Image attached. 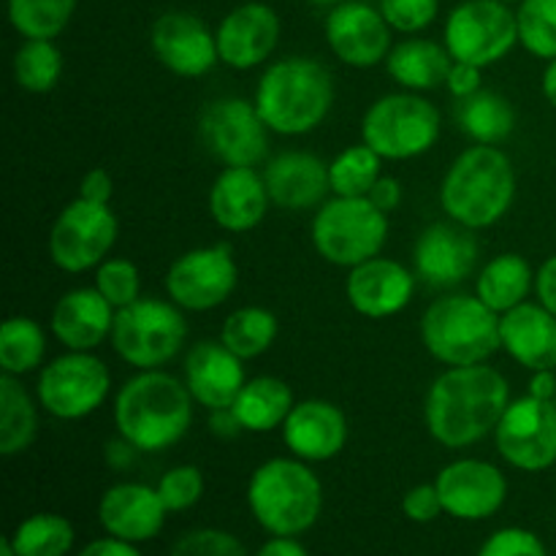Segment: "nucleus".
Masks as SVG:
<instances>
[{
	"label": "nucleus",
	"instance_id": "1",
	"mask_svg": "<svg viewBox=\"0 0 556 556\" xmlns=\"http://www.w3.org/2000/svg\"><path fill=\"white\" fill-rule=\"evenodd\" d=\"M510 405V386L489 364L445 367L424 400V424L443 448L459 451L494 434Z\"/></svg>",
	"mask_w": 556,
	"mask_h": 556
},
{
	"label": "nucleus",
	"instance_id": "2",
	"mask_svg": "<svg viewBox=\"0 0 556 556\" xmlns=\"http://www.w3.org/2000/svg\"><path fill=\"white\" fill-rule=\"evenodd\" d=\"M193 394L163 369H139L114 396V427L139 454L174 448L193 427Z\"/></svg>",
	"mask_w": 556,
	"mask_h": 556
},
{
	"label": "nucleus",
	"instance_id": "3",
	"mask_svg": "<svg viewBox=\"0 0 556 556\" xmlns=\"http://www.w3.org/2000/svg\"><path fill=\"white\" fill-rule=\"evenodd\" d=\"M253 103L271 134L307 136L329 117L334 81L320 60L291 54L266 65L255 85Z\"/></svg>",
	"mask_w": 556,
	"mask_h": 556
},
{
	"label": "nucleus",
	"instance_id": "4",
	"mask_svg": "<svg viewBox=\"0 0 556 556\" xmlns=\"http://www.w3.org/2000/svg\"><path fill=\"white\" fill-rule=\"evenodd\" d=\"M516 201V168L497 144H472L456 157L440 185L448 220L483 231L503 220Z\"/></svg>",
	"mask_w": 556,
	"mask_h": 556
},
{
	"label": "nucleus",
	"instance_id": "5",
	"mask_svg": "<svg viewBox=\"0 0 556 556\" xmlns=\"http://www.w3.org/2000/svg\"><path fill=\"white\" fill-rule=\"evenodd\" d=\"M248 505L253 519L269 535L299 538L313 530L324 510V483L302 459L264 462L248 483Z\"/></svg>",
	"mask_w": 556,
	"mask_h": 556
},
{
	"label": "nucleus",
	"instance_id": "6",
	"mask_svg": "<svg viewBox=\"0 0 556 556\" xmlns=\"http://www.w3.org/2000/svg\"><path fill=\"white\" fill-rule=\"evenodd\" d=\"M421 342L445 367L486 364L503 348L500 315L470 293H448L421 315Z\"/></svg>",
	"mask_w": 556,
	"mask_h": 556
},
{
	"label": "nucleus",
	"instance_id": "7",
	"mask_svg": "<svg viewBox=\"0 0 556 556\" xmlns=\"http://www.w3.org/2000/svg\"><path fill=\"white\" fill-rule=\"evenodd\" d=\"M313 248L331 266L353 269L383 253L389 242V215L364 199L334 195L318 206L313 217Z\"/></svg>",
	"mask_w": 556,
	"mask_h": 556
},
{
	"label": "nucleus",
	"instance_id": "8",
	"mask_svg": "<svg viewBox=\"0 0 556 556\" xmlns=\"http://www.w3.org/2000/svg\"><path fill=\"white\" fill-rule=\"evenodd\" d=\"M438 106L410 90L380 96L362 119V141L372 147L383 161H413L438 144Z\"/></svg>",
	"mask_w": 556,
	"mask_h": 556
},
{
	"label": "nucleus",
	"instance_id": "9",
	"mask_svg": "<svg viewBox=\"0 0 556 556\" xmlns=\"http://www.w3.org/2000/svg\"><path fill=\"white\" fill-rule=\"evenodd\" d=\"M188 340V320L172 299H139L117 309L112 348L134 369H163Z\"/></svg>",
	"mask_w": 556,
	"mask_h": 556
},
{
	"label": "nucleus",
	"instance_id": "10",
	"mask_svg": "<svg viewBox=\"0 0 556 556\" xmlns=\"http://www.w3.org/2000/svg\"><path fill=\"white\" fill-rule=\"evenodd\" d=\"M112 391V372L92 351H68L38 369L36 400L60 421L92 416Z\"/></svg>",
	"mask_w": 556,
	"mask_h": 556
},
{
	"label": "nucleus",
	"instance_id": "11",
	"mask_svg": "<svg viewBox=\"0 0 556 556\" xmlns=\"http://www.w3.org/2000/svg\"><path fill=\"white\" fill-rule=\"evenodd\" d=\"M443 43L459 63L489 68L519 43L516 11L500 0H462L445 20Z\"/></svg>",
	"mask_w": 556,
	"mask_h": 556
},
{
	"label": "nucleus",
	"instance_id": "12",
	"mask_svg": "<svg viewBox=\"0 0 556 556\" xmlns=\"http://www.w3.org/2000/svg\"><path fill=\"white\" fill-rule=\"evenodd\" d=\"M119 223L112 206L76 195L49 231V258L68 275L98 269L117 242Z\"/></svg>",
	"mask_w": 556,
	"mask_h": 556
},
{
	"label": "nucleus",
	"instance_id": "13",
	"mask_svg": "<svg viewBox=\"0 0 556 556\" xmlns=\"http://www.w3.org/2000/svg\"><path fill=\"white\" fill-rule=\"evenodd\" d=\"M239 286V266L228 242L195 248L179 255L163 277L166 296L179 309L210 313L228 302Z\"/></svg>",
	"mask_w": 556,
	"mask_h": 556
},
{
	"label": "nucleus",
	"instance_id": "14",
	"mask_svg": "<svg viewBox=\"0 0 556 556\" xmlns=\"http://www.w3.org/2000/svg\"><path fill=\"white\" fill-rule=\"evenodd\" d=\"M199 134L212 157L223 166L255 168L269 152V134L253 101L244 98H217L204 106Z\"/></svg>",
	"mask_w": 556,
	"mask_h": 556
},
{
	"label": "nucleus",
	"instance_id": "15",
	"mask_svg": "<svg viewBox=\"0 0 556 556\" xmlns=\"http://www.w3.org/2000/svg\"><path fill=\"white\" fill-rule=\"evenodd\" d=\"M500 456L521 472L556 467V402L527 394L510 400L494 429Z\"/></svg>",
	"mask_w": 556,
	"mask_h": 556
},
{
	"label": "nucleus",
	"instance_id": "16",
	"mask_svg": "<svg viewBox=\"0 0 556 556\" xmlns=\"http://www.w3.org/2000/svg\"><path fill=\"white\" fill-rule=\"evenodd\" d=\"M331 54L348 68H375L386 63L391 47V25L380 9L364 0H342L331 5L324 22Z\"/></svg>",
	"mask_w": 556,
	"mask_h": 556
},
{
	"label": "nucleus",
	"instance_id": "17",
	"mask_svg": "<svg viewBox=\"0 0 556 556\" xmlns=\"http://www.w3.org/2000/svg\"><path fill=\"white\" fill-rule=\"evenodd\" d=\"M440 503L459 521H483L500 514L508 500V478L486 459H456L434 478Z\"/></svg>",
	"mask_w": 556,
	"mask_h": 556
},
{
	"label": "nucleus",
	"instance_id": "18",
	"mask_svg": "<svg viewBox=\"0 0 556 556\" xmlns=\"http://www.w3.org/2000/svg\"><path fill=\"white\" fill-rule=\"evenodd\" d=\"M150 47L157 63L182 79L206 76L217 63V36L190 11H166L152 22Z\"/></svg>",
	"mask_w": 556,
	"mask_h": 556
},
{
	"label": "nucleus",
	"instance_id": "19",
	"mask_svg": "<svg viewBox=\"0 0 556 556\" xmlns=\"http://www.w3.org/2000/svg\"><path fill=\"white\" fill-rule=\"evenodd\" d=\"M220 63L233 71L264 65L275 54L282 36L280 14L269 3L248 0L228 11L215 30Z\"/></svg>",
	"mask_w": 556,
	"mask_h": 556
},
{
	"label": "nucleus",
	"instance_id": "20",
	"mask_svg": "<svg viewBox=\"0 0 556 556\" xmlns=\"http://www.w3.org/2000/svg\"><path fill=\"white\" fill-rule=\"evenodd\" d=\"M416 277L405 264L394 258H375L348 269L345 296L358 315L369 320L394 318L410 304L416 293Z\"/></svg>",
	"mask_w": 556,
	"mask_h": 556
},
{
	"label": "nucleus",
	"instance_id": "21",
	"mask_svg": "<svg viewBox=\"0 0 556 556\" xmlns=\"http://www.w3.org/2000/svg\"><path fill=\"white\" fill-rule=\"evenodd\" d=\"M476 231L459 223H432L421 231L413 248L416 275L434 288H451L465 282L478 266Z\"/></svg>",
	"mask_w": 556,
	"mask_h": 556
},
{
	"label": "nucleus",
	"instance_id": "22",
	"mask_svg": "<svg viewBox=\"0 0 556 556\" xmlns=\"http://www.w3.org/2000/svg\"><path fill=\"white\" fill-rule=\"evenodd\" d=\"M182 372L195 405L206 407L210 413L231 407L248 383L242 358L217 340L195 342L185 356Z\"/></svg>",
	"mask_w": 556,
	"mask_h": 556
},
{
	"label": "nucleus",
	"instance_id": "23",
	"mask_svg": "<svg viewBox=\"0 0 556 556\" xmlns=\"http://www.w3.org/2000/svg\"><path fill=\"white\" fill-rule=\"evenodd\" d=\"M348 432L351 429L345 413L326 400L296 402L291 416L282 424L286 448L307 465L337 459L345 451Z\"/></svg>",
	"mask_w": 556,
	"mask_h": 556
},
{
	"label": "nucleus",
	"instance_id": "24",
	"mask_svg": "<svg viewBox=\"0 0 556 556\" xmlns=\"http://www.w3.org/2000/svg\"><path fill=\"white\" fill-rule=\"evenodd\" d=\"M168 508L157 489L147 483H117L103 492L98 503V521L106 535L128 543H147L161 535Z\"/></svg>",
	"mask_w": 556,
	"mask_h": 556
},
{
	"label": "nucleus",
	"instance_id": "25",
	"mask_svg": "<svg viewBox=\"0 0 556 556\" xmlns=\"http://www.w3.org/2000/svg\"><path fill=\"white\" fill-rule=\"evenodd\" d=\"M271 199L264 174L248 166H226L210 188V217L228 233H248L264 223Z\"/></svg>",
	"mask_w": 556,
	"mask_h": 556
},
{
	"label": "nucleus",
	"instance_id": "26",
	"mask_svg": "<svg viewBox=\"0 0 556 556\" xmlns=\"http://www.w3.org/2000/svg\"><path fill=\"white\" fill-rule=\"evenodd\" d=\"M271 204L288 212L318 210L331 193L329 166L313 152L288 150L271 157L264 168Z\"/></svg>",
	"mask_w": 556,
	"mask_h": 556
},
{
	"label": "nucleus",
	"instance_id": "27",
	"mask_svg": "<svg viewBox=\"0 0 556 556\" xmlns=\"http://www.w3.org/2000/svg\"><path fill=\"white\" fill-rule=\"evenodd\" d=\"M114 318L117 309L101 296L96 286L74 288L58 299L49 329L65 351H96L112 340Z\"/></svg>",
	"mask_w": 556,
	"mask_h": 556
},
{
	"label": "nucleus",
	"instance_id": "28",
	"mask_svg": "<svg viewBox=\"0 0 556 556\" xmlns=\"http://www.w3.org/2000/svg\"><path fill=\"white\" fill-rule=\"evenodd\" d=\"M503 351L530 372L556 369V315L541 302H525L500 315Z\"/></svg>",
	"mask_w": 556,
	"mask_h": 556
},
{
	"label": "nucleus",
	"instance_id": "29",
	"mask_svg": "<svg viewBox=\"0 0 556 556\" xmlns=\"http://www.w3.org/2000/svg\"><path fill=\"white\" fill-rule=\"evenodd\" d=\"M454 58L445 43L429 41V38H407L394 43L386 58V71L391 79L410 92H427L445 87Z\"/></svg>",
	"mask_w": 556,
	"mask_h": 556
},
{
	"label": "nucleus",
	"instance_id": "30",
	"mask_svg": "<svg viewBox=\"0 0 556 556\" xmlns=\"http://www.w3.org/2000/svg\"><path fill=\"white\" fill-rule=\"evenodd\" d=\"M293 405H296V400H293V391L286 380L275 378V375H258V378H250L244 383L231 410L244 432L266 434L286 424Z\"/></svg>",
	"mask_w": 556,
	"mask_h": 556
},
{
	"label": "nucleus",
	"instance_id": "31",
	"mask_svg": "<svg viewBox=\"0 0 556 556\" xmlns=\"http://www.w3.org/2000/svg\"><path fill=\"white\" fill-rule=\"evenodd\" d=\"M532 288H535V271L530 261L521 258L519 253H503L494 255L478 271L476 296L497 315H505L508 309L525 304Z\"/></svg>",
	"mask_w": 556,
	"mask_h": 556
},
{
	"label": "nucleus",
	"instance_id": "32",
	"mask_svg": "<svg viewBox=\"0 0 556 556\" xmlns=\"http://www.w3.org/2000/svg\"><path fill=\"white\" fill-rule=\"evenodd\" d=\"M38 400L14 375H0V454H25L38 438Z\"/></svg>",
	"mask_w": 556,
	"mask_h": 556
},
{
	"label": "nucleus",
	"instance_id": "33",
	"mask_svg": "<svg viewBox=\"0 0 556 556\" xmlns=\"http://www.w3.org/2000/svg\"><path fill=\"white\" fill-rule=\"evenodd\" d=\"M456 117H459L462 130L476 144H500L516 128V112L510 101L492 90H478L476 96L459 101Z\"/></svg>",
	"mask_w": 556,
	"mask_h": 556
},
{
	"label": "nucleus",
	"instance_id": "34",
	"mask_svg": "<svg viewBox=\"0 0 556 556\" xmlns=\"http://www.w3.org/2000/svg\"><path fill=\"white\" fill-rule=\"evenodd\" d=\"M280 334V320L266 307H239L223 320L220 342L237 353L242 362L258 358L275 345Z\"/></svg>",
	"mask_w": 556,
	"mask_h": 556
},
{
	"label": "nucleus",
	"instance_id": "35",
	"mask_svg": "<svg viewBox=\"0 0 556 556\" xmlns=\"http://www.w3.org/2000/svg\"><path fill=\"white\" fill-rule=\"evenodd\" d=\"M43 356H47V334L41 324L27 315H11L0 329V369L22 378L41 369Z\"/></svg>",
	"mask_w": 556,
	"mask_h": 556
},
{
	"label": "nucleus",
	"instance_id": "36",
	"mask_svg": "<svg viewBox=\"0 0 556 556\" xmlns=\"http://www.w3.org/2000/svg\"><path fill=\"white\" fill-rule=\"evenodd\" d=\"M9 541L20 556H65L74 548L76 532L65 516L36 514L20 521Z\"/></svg>",
	"mask_w": 556,
	"mask_h": 556
},
{
	"label": "nucleus",
	"instance_id": "37",
	"mask_svg": "<svg viewBox=\"0 0 556 556\" xmlns=\"http://www.w3.org/2000/svg\"><path fill=\"white\" fill-rule=\"evenodd\" d=\"M380 166H383V157L372 147L364 144V141L362 144L345 147L329 163L331 193L345 195V199H364L375 188V182L383 177V168Z\"/></svg>",
	"mask_w": 556,
	"mask_h": 556
},
{
	"label": "nucleus",
	"instance_id": "38",
	"mask_svg": "<svg viewBox=\"0 0 556 556\" xmlns=\"http://www.w3.org/2000/svg\"><path fill=\"white\" fill-rule=\"evenodd\" d=\"M14 79L22 90L33 96L52 92L63 76V52L54 41H41V38H25L14 52Z\"/></svg>",
	"mask_w": 556,
	"mask_h": 556
},
{
	"label": "nucleus",
	"instance_id": "39",
	"mask_svg": "<svg viewBox=\"0 0 556 556\" xmlns=\"http://www.w3.org/2000/svg\"><path fill=\"white\" fill-rule=\"evenodd\" d=\"M5 11L22 38L54 41L74 20L76 0H9Z\"/></svg>",
	"mask_w": 556,
	"mask_h": 556
},
{
	"label": "nucleus",
	"instance_id": "40",
	"mask_svg": "<svg viewBox=\"0 0 556 556\" xmlns=\"http://www.w3.org/2000/svg\"><path fill=\"white\" fill-rule=\"evenodd\" d=\"M519 43L541 60L556 58V0H521L516 9Z\"/></svg>",
	"mask_w": 556,
	"mask_h": 556
},
{
	"label": "nucleus",
	"instance_id": "41",
	"mask_svg": "<svg viewBox=\"0 0 556 556\" xmlns=\"http://www.w3.org/2000/svg\"><path fill=\"white\" fill-rule=\"evenodd\" d=\"M96 288L114 309H123L141 299L139 266L128 258H106L96 269Z\"/></svg>",
	"mask_w": 556,
	"mask_h": 556
},
{
	"label": "nucleus",
	"instance_id": "42",
	"mask_svg": "<svg viewBox=\"0 0 556 556\" xmlns=\"http://www.w3.org/2000/svg\"><path fill=\"white\" fill-rule=\"evenodd\" d=\"M155 489L168 514H182V510L193 508L204 494V476L195 465H177L163 472Z\"/></svg>",
	"mask_w": 556,
	"mask_h": 556
},
{
	"label": "nucleus",
	"instance_id": "43",
	"mask_svg": "<svg viewBox=\"0 0 556 556\" xmlns=\"http://www.w3.org/2000/svg\"><path fill=\"white\" fill-rule=\"evenodd\" d=\"M380 14L394 33L416 36L434 25L440 14V0H378Z\"/></svg>",
	"mask_w": 556,
	"mask_h": 556
},
{
	"label": "nucleus",
	"instance_id": "44",
	"mask_svg": "<svg viewBox=\"0 0 556 556\" xmlns=\"http://www.w3.org/2000/svg\"><path fill=\"white\" fill-rule=\"evenodd\" d=\"M168 556H248V548L226 530H195L177 541Z\"/></svg>",
	"mask_w": 556,
	"mask_h": 556
},
{
	"label": "nucleus",
	"instance_id": "45",
	"mask_svg": "<svg viewBox=\"0 0 556 556\" xmlns=\"http://www.w3.org/2000/svg\"><path fill=\"white\" fill-rule=\"evenodd\" d=\"M478 556H548L541 538L521 527H505L486 538Z\"/></svg>",
	"mask_w": 556,
	"mask_h": 556
},
{
	"label": "nucleus",
	"instance_id": "46",
	"mask_svg": "<svg viewBox=\"0 0 556 556\" xmlns=\"http://www.w3.org/2000/svg\"><path fill=\"white\" fill-rule=\"evenodd\" d=\"M402 514L410 521H416V525H429L440 514H445L438 486L434 483H418V486L407 489L405 497H402Z\"/></svg>",
	"mask_w": 556,
	"mask_h": 556
},
{
	"label": "nucleus",
	"instance_id": "47",
	"mask_svg": "<svg viewBox=\"0 0 556 556\" xmlns=\"http://www.w3.org/2000/svg\"><path fill=\"white\" fill-rule=\"evenodd\" d=\"M481 81H483V68L454 60V65H451L448 71V79H445V90H448L456 101H465V98L476 96L478 90H483Z\"/></svg>",
	"mask_w": 556,
	"mask_h": 556
},
{
	"label": "nucleus",
	"instance_id": "48",
	"mask_svg": "<svg viewBox=\"0 0 556 556\" xmlns=\"http://www.w3.org/2000/svg\"><path fill=\"white\" fill-rule=\"evenodd\" d=\"M114 193L112 177H109L106 168H92L81 177L79 182V195L87 201H96V204H109Z\"/></svg>",
	"mask_w": 556,
	"mask_h": 556
},
{
	"label": "nucleus",
	"instance_id": "49",
	"mask_svg": "<svg viewBox=\"0 0 556 556\" xmlns=\"http://www.w3.org/2000/svg\"><path fill=\"white\" fill-rule=\"evenodd\" d=\"M535 293L538 302L556 315V255L543 261L541 269L535 271Z\"/></svg>",
	"mask_w": 556,
	"mask_h": 556
},
{
	"label": "nucleus",
	"instance_id": "50",
	"mask_svg": "<svg viewBox=\"0 0 556 556\" xmlns=\"http://www.w3.org/2000/svg\"><path fill=\"white\" fill-rule=\"evenodd\" d=\"M367 199L372 201V204L378 206V210H383L386 215H391V212H394L396 206L402 204V185H400V179L380 177L378 182H375V188L369 190Z\"/></svg>",
	"mask_w": 556,
	"mask_h": 556
},
{
	"label": "nucleus",
	"instance_id": "51",
	"mask_svg": "<svg viewBox=\"0 0 556 556\" xmlns=\"http://www.w3.org/2000/svg\"><path fill=\"white\" fill-rule=\"evenodd\" d=\"M79 556H141L139 548H136V543H128V541H119V538H98V541L87 543L85 548H81Z\"/></svg>",
	"mask_w": 556,
	"mask_h": 556
},
{
	"label": "nucleus",
	"instance_id": "52",
	"mask_svg": "<svg viewBox=\"0 0 556 556\" xmlns=\"http://www.w3.org/2000/svg\"><path fill=\"white\" fill-rule=\"evenodd\" d=\"M255 556H309V554H307V548L296 541V538L271 535V541H266Z\"/></svg>",
	"mask_w": 556,
	"mask_h": 556
},
{
	"label": "nucleus",
	"instance_id": "53",
	"mask_svg": "<svg viewBox=\"0 0 556 556\" xmlns=\"http://www.w3.org/2000/svg\"><path fill=\"white\" fill-rule=\"evenodd\" d=\"M210 429L217 434V438H237L239 432H244L242 424L237 421L231 407H226V410H212Z\"/></svg>",
	"mask_w": 556,
	"mask_h": 556
},
{
	"label": "nucleus",
	"instance_id": "54",
	"mask_svg": "<svg viewBox=\"0 0 556 556\" xmlns=\"http://www.w3.org/2000/svg\"><path fill=\"white\" fill-rule=\"evenodd\" d=\"M556 369H543V372H532L530 391L527 394L538 396V400L556 402Z\"/></svg>",
	"mask_w": 556,
	"mask_h": 556
},
{
	"label": "nucleus",
	"instance_id": "55",
	"mask_svg": "<svg viewBox=\"0 0 556 556\" xmlns=\"http://www.w3.org/2000/svg\"><path fill=\"white\" fill-rule=\"evenodd\" d=\"M541 90H543V98H546V101L556 109V58L548 60L546 71H543Z\"/></svg>",
	"mask_w": 556,
	"mask_h": 556
},
{
	"label": "nucleus",
	"instance_id": "56",
	"mask_svg": "<svg viewBox=\"0 0 556 556\" xmlns=\"http://www.w3.org/2000/svg\"><path fill=\"white\" fill-rule=\"evenodd\" d=\"M0 556H20L14 552V546H11L9 538H3V541H0Z\"/></svg>",
	"mask_w": 556,
	"mask_h": 556
},
{
	"label": "nucleus",
	"instance_id": "57",
	"mask_svg": "<svg viewBox=\"0 0 556 556\" xmlns=\"http://www.w3.org/2000/svg\"><path fill=\"white\" fill-rule=\"evenodd\" d=\"M307 3H315V5H337V3H342V0H307Z\"/></svg>",
	"mask_w": 556,
	"mask_h": 556
},
{
	"label": "nucleus",
	"instance_id": "58",
	"mask_svg": "<svg viewBox=\"0 0 556 556\" xmlns=\"http://www.w3.org/2000/svg\"><path fill=\"white\" fill-rule=\"evenodd\" d=\"M500 3H508L510 5V3H521V0H500Z\"/></svg>",
	"mask_w": 556,
	"mask_h": 556
}]
</instances>
